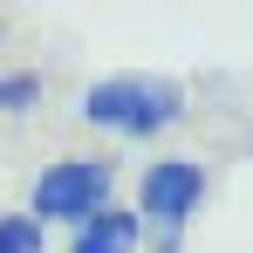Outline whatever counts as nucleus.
<instances>
[{
  "label": "nucleus",
  "instance_id": "f257e3e1",
  "mask_svg": "<svg viewBox=\"0 0 253 253\" xmlns=\"http://www.w3.org/2000/svg\"><path fill=\"white\" fill-rule=\"evenodd\" d=\"M76 117L96 130H110V137H158L185 117V83H171V76H144V69H130V76H103V83H89L76 96Z\"/></svg>",
  "mask_w": 253,
  "mask_h": 253
},
{
  "label": "nucleus",
  "instance_id": "f03ea898",
  "mask_svg": "<svg viewBox=\"0 0 253 253\" xmlns=\"http://www.w3.org/2000/svg\"><path fill=\"white\" fill-rule=\"evenodd\" d=\"M110 192H117V165L110 158H55V165L35 178V199H28V212L35 219H69V226H83V219H96V212L110 206Z\"/></svg>",
  "mask_w": 253,
  "mask_h": 253
},
{
  "label": "nucleus",
  "instance_id": "7ed1b4c3",
  "mask_svg": "<svg viewBox=\"0 0 253 253\" xmlns=\"http://www.w3.org/2000/svg\"><path fill=\"white\" fill-rule=\"evenodd\" d=\"M137 219H151V226H165V253L178 247V233H185V219L206 206V165L199 158H151L144 178H137Z\"/></svg>",
  "mask_w": 253,
  "mask_h": 253
},
{
  "label": "nucleus",
  "instance_id": "20e7f679",
  "mask_svg": "<svg viewBox=\"0 0 253 253\" xmlns=\"http://www.w3.org/2000/svg\"><path fill=\"white\" fill-rule=\"evenodd\" d=\"M137 233H144V219H137V212L103 206L96 219H83V226H76L69 253H137Z\"/></svg>",
  "mask_w": 253,
  "mask_h": 253
},
{
  "label": "nucleus",
  "instance_id": "39448f33",
  "mask_svg": "<svg viewBox=\"0 0 253 253\" xmlns=\"http://www.w3.org/2000/svg\"><path fill=\"white\" fill-rule=\"evenodd\" d=\"M0 253H48V226L35 212H0Z\"/></svg>",
  "mask_w": 253,
  "mask_h": 253
},
{
  "label": "nucleus",
  "instance_id": "423d86ee",
  "mask_svg": "<svg viewBox=\"0 0 253 253\" xmlns=\"http://www.w3.org/2000/svg\"><path fill=\"white\" fill-rule=\"evenodd\" d=\"M35 96H42V76H28V69L0 76V110H7V117H21V110H28Z\"/></svg>",
  "mask_w": 253,
  "mask_h": 253
}]
</instances>
